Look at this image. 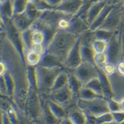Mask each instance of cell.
Wrapping results in <instances>:
<instances>
[{"mask_svg": "<svg viewBox=\"0 0 124 124\" xmlns=\"http://www.w3.org/2000/svg\"><path fill=\"white\" fill-rule=\"evenodd\" d=\"M79 36V35L66 29H57L48 43L46 53L55 55L64 64Z\"/></svg>", "mask_w": 124, "mask_h": 124, "instance_id": "1", "label": "cell"}, {"mask_svg": "<svg viewBox=\"0 0 124 124\" xmlns=\"http://www.w3.org/2000/svg\"><path fill=\"white\" fill-rule=\"evenodd\" d=\"M65 68L36 66V86L40 92L48 96L57 75Z\"/></svg>", "mask_w": 124, "mask_h": 124, "instance_id": "2", "label": "cell"}, {"mask_svg": "<svg viewBox=\"0 0 124 124\" xmlns=\"http://www.w3.org/2000/svg\"><path fill=\"white\" fill-rule=\"evenodd\" d=\"M43 101L39 95V90L36 86L29 85L28 95L26 100L24 111L29 118L34 121H43Z\"/></svg>", "mask_w": 124, "mask_h": 124, "instance_id": "3", "label": "cell"}, {"mask_svg": "<svg viewBox=\"0 0 124 124\" xmlns=\"http://www.w3.org/2000/svg\"><path fill=\"white\" fill-rule=\"evenodd\" d=\"M76 106L87 116L97 117L110 112L107 99L104 97H97L92 99H84L78 98Z\"/></svg>", "mask_w": 124, "mask_h": 124, "instance_id": "4", "label": "cell"}, {"mask_svg": "<svg viewBox=\"0 0 124 124\" xmlns=\"http://www.w3.org/2000/svg\"><path fill=\"white\" fill-rule=\"evenodd\" d=\"M124 6L123 4L114 5L108 13L102 25L97 29H104L111 32H116L120 29L121 23H124Z\"/></svg>", "mask_w": 124, "mask_h": 124, "instance_id": "5", "label": "cell"}, {"mask_svg": "<svg viewBox=\"0 0 124 124\" xmlns=\"http://www.w3.org/2000/svg\"><path fill=\"white\" fill-rule=\"evenodd\" d=\"M6 29H7V36L9 41L13 45L15 50L21 57L22 60L25 61L24 45L23 42L21 32L14 26L11 20L6 23Z\"/></svg>", "mask_w": 124, "mask_h": 124, "instance_id": "6", "label": "cell"}, {"mask_svg": "<svg viewBox=\"0 0 124 124\" xmlns=\"http://www.w3.org/2000/svg\"><path fill=\"white\" fill-rule=\"evenodd\" d=\"M119 33V29L116 31L108 41V48L106 50V55L108 62L116 65L118 61L121 59L122 55V44L121 38Z\"/></svg>", "mask_w": 124, "mask_h": 124, "instance_id": "7", "label": "cell"}, {"mask_svg": "<svg viewBox=\"0 0 124 124\" xmlns=\"http://www.w3.org/2000/svg\"><path fill=\"white\" fill-rule=\"evenodd\" d=\"M72 73L82 82L83 85L93 78L98 77V67L95 64L82 62V63L72 71Z\"/></svg>", "mask_w": 124, "mask_h": 124, "instance_id": "8", "label": "cell"}, {"mask_svg": "<svg viewBox=\"0 0 124 124\" xmlns=\"http://www.w3.org/2000/svg\"><path fill=\"white\" fill-rule=\"evenodd\" d=\"M48 96V98L50 99L55 101L58 104L65 107L67 110V108L72 106V104L75 99H77L74 96L67 85L56 91L50 92Z\"/></svg>", "mask_w": 124, "mask_h": 124, "instance_id": "9", "label": "cell"}, {"mask_svg": "<svg viewBox=\"0 0 124 124\" xmlns=\"http://www.w3.org/2000/svg\"><path fill=\"white\" fill-rule=\"evenodd\" d=\"M80 40L79 36L76 41L75 44L70 51L67 59L64 63L65 68L68 71H73L75 69H76L82 62V57H81V53H80Z\"/></svg>", "mask_w": 124, "mask_h": 124, "instance_id": "10", "label": "cell"}, {"mask_svg": "<svg viewBox=\"0 0 124 124\" xmlns=\"http://www.w3.org/2000/svg\"><path fill=\"white\" fill-rule=\"evenodd\" d=\"M86 1V0H63L54 9L67 15L74 16L79 11Z\"/></svg>", "mask_w": 124, "mask_h": 124, "instance_id": "11", "label": "cell"}, {"mask_svg": "<svg viewBox=\"0 0 124 124\" xmlns=\"http://www.w3.org/2000/svg\"><path fill=\"white\" fill-rule=\"evenodd\" d=\"M98 77L100 79L102 90H103V96L106 99H110L112 98H115V93L112 84L108 76L105 72L99 67H98Z\"/></svg>", "mask_w": 124, "mask_h": 124, "instance_id": "12", "label": "cell"}, {"mask_svg": "<svg viewBox=\"0 0 124 124\" xmlns=\"http://www.w3.org/2000/svg\"><path fill=\"white\" fill-rule=\"evenodd\" d=\"M106 4L107 2L106 1H101L97 2H93L90 4L84 18L85 21L89 25V26L96 18V16L99 14V13L101 11V10L103 9V8L105 7Z\"/></svg>", "mask_w": 124, "mask_h": 124, "instance_id": "13", "label": "cell"}, {"mask_svg": "<svg viewBox=\"0 0 124 124\" xmlns=\"http://www.w3.org/2000/svg\"><path fill=\"white\" fill-rule=\"evenodd\" d=\"M67 117L72 124H86V115L77 106H72L67 109Z\"/></svg>", "mask_w": 124, "mask_h": 124, "instance_id": "14", "label": "cell"}, {"mask_svg": "<svg viewBox=\"0 0 124 124\" xmlns=\"http://www.w3.org/2000/svg\"><path fill=\"white\" fill-rule=\"evenodd\" d=\"M89 29V25L84 19L79 16H74L70 20V24L67 30L79 36Z\"/></svg>", "mask_w": 124, "mask_h": 124, "instance_id": "15", "label": "cell"}, {"mask_svg": "<svg viewBox=\"0 0 124 124\" xmlns=\"http://www.w3.org/2000/svg\"><path fill=\"white\" fill-rule=\"evenodd\" d=\"M11 21L14 24V26L21 32H23L26 29H29L35 22L33 20L30 19L25 12L20 14L14 15L11 19Z\"/></svg>", "mask_w": 124, "mask_h": 124, "instance_id": "16", "label": "cell"}, {"mask_svg": "<svg viewBox=\"0 0 124 124\" xmlns=\"http://www.w3.org/2000/svg\"><path fill=\"white\" fill-rule=\"evenodd\" d=\"M38 65L46 67H64L65 68L64 64L59 58L46 52L42 55L41 60Z\"/></svg>", "mask_w": 124, "mask_h": 124, "instance_id": "17", "label": "cell"}, {"mask_svg": "<svg viewBox=\"0 0 124 124\" xmlns=\"http://www.w3.org/2000/svg\"><path fill=\"white\" fill-rule=\"evenodd\" d=\"M0 16L4 24L11 20L14 16L13 5L11 0H1L0 3Z\"/></svg>", "mask_w": 124, "mask_h": 124, "instance_id": "18", "label": "cell"}, {"mask_svg": "<svg viewBox=\"0 0 124 124\" xmlns=\"http://www.w3.org/2000/svg\"><path fill=\"white\" fill-rule=\"evenodd\" d=\"M113 7L114 5H112L111 4L107 3L105 5V7L103 8V9L101 10V11L99 13V14L94 19V21L92 23V24L89 26V29L92 31H95L97 29H99L104 22L106 18L107 17L108 13L113 8Z\"/></svg>", "mask_w": 124, "mask_h": 124, "instance_id": "19", "label": "cell"}, {"mask_svg": "<svg viewBox=\"0 0 124 124\" xmlns=\"http://www.w3.org/2000/svg\"><path fill=\"white\" fill-rule=\"evenodd\" d=\"M46 101H47V104H48L50 111L60 121H60L67 116V110L65 107L58 104L55 101L50 99L49 98L46 99Z\"/></svg>", "mask_w": 124, "mask_h": 124, "instance_id": "20", "label": "cell"}, {"mask_svg": "<svg viewBox=\"0 0 124 124\" xmlns=\"http://www.w3.org/2000/svg\"><path fill=\"white\" fill-rule=\"evenodd\" d=\"M67 85L69 86L74 96L77 99H78L79 90H80L81 87L83 86V85L76 77L74 75V74L72 73V71L69 72V79H68Z\"/></svg>", "mask_w": 124, "mask_h": 124, "instance_id": "21", "label": "cell"}, {"mask_svg": "<svg viewBox=\"0 0 124 124\" xmlns=\"http://www.w3.org/2000/svg\"><path fill=\"white\" fill-rule=\"evenodd\" d=\"M68 79H69V72L66 69H65L56 77L50 92L56 91L57 89L67 85L68 83Z\"/></svg>", "mask_w": 124, "mask_h": 124, "instance_id": "22", "label": "cell"}, {"mask_svg": "<svg viewBox=\"0 0 124 124\" xmlns=\"http://www.w3.org/2000/svg\"><path fill=\"white\" fill-rule=\"evenodd\" d=\"M43 121L46 124H60V121L54 116L48 106L46 99L43 101Z\"/></svg>", "mask_w": 124, "mask_h": 124, "instance_id": "23", "label": "cell"}, {"mask_svg": "<svg viewBox=\"0 0 124 124\" xmlns=\"http://www.w3.org/2000/svg\"><path fill=\"white\" fill-rule=\"evenodd\" d=\"M80 53H81V57L82 62H91L93 64L94 63V55L95 53L92 48V46H82L80 47Z\"/></svg>", "mask_w": 124, "mask_h": 124, "instance_id": "24", "label": "cell"}, {"mask_svg": "<svg viewBox=\"0 0 124 124\" xmlns=\"http://www.w3.org/2000/svg\"><path fill=\"white\" fill-rule=\"evenodd\" d=\"M96 39L94 31H92L90 29L86 31L85 32L82 33L79 35V40L80 43L82 46H92V43Z\"/></svg>", "mask_w": 124, "mask_h": 124, "instance_id": "25", "label": "cell"}, {"mask_svg": "<svg viewBox=\"0 0 124 124\" xmlns=\"http://www.w3.org/2000/svg\"><path fill=\"white\" fill-rule=\"evenodd\" d=\"M84 86L90 89L91 90H92L94 92H95L96 94L99 96H103L102 86H101V82H100L99 77L93 78L92 79H91L89 82H88L86 84H85Z\"/></svg>", "mask_w": 124, "mask_h": 124, "instance_id": "26", "label": "cell"}, {"mask_svg": "<svg viewBox=\"0 0 124 124\" xmlns=\"http://www.w3.org/2000/svg\"><path fill=\"white\" fill-rule=\"evenodd\" d=\"M41 57H42V55L39 54L38 53L36 52L33 50H29L25 56V60H26L29 65L37 66L40 63Z\"/></svg>", "mask_w": 124, "mask_h": 124, "instance_id": "27", "label": "cell"}, {"mask_svg": "<svg viewBox=\"0 0 124 124\" xmlns=\"http://www.w3.org/2000/svg\"><path fill=\"white\" fill-rule=\"evenodd\" d=\"M30 1L31 0H14L12 1L14 15L23 13L26 9Z\"/></svg>", "mask_w": 124, "mask_h": 124, "instance_id": "28", "label": "cell"}, {"mask_svg": "<svg viewBox=\"0 0 124 124\" xmlns=\"http://www.w3.org/2000/svg\"><path fill=\"white\" fill-rule=\"evenodd\" d=\"M108 42L101 40V39H95L94 42L92 43V48H93L95 53H106L108 48Z\"/></svg>", "mask_w": 124, "mask_h": 124, "instance_id": "29", "label": "cell"}, {"mask_svg": "<svg viewBox=\"0 0 124 124\" xmlns=\"http://www.w3.org/2000/svg\"><path fill=\"white\" fill-rule=\"evenodd\" d=\"M97 97H103V96H100L98 94H96L92 90H91L90 89L83 85L79 90L78 98H81V99H95Z\"/></svg>", "mask_w": 124, "mask_h": 124, "instance_id": "30", "label": "cell"}, {"mask_svg": "<svg viewBox=\"0 0 124 124\" xmlns=\"http://www.w3.org/2000/svg\"><path fill=\"white\" fill-rule=\"evenodd\" d=\"M96 124H114V118L112 112H107L106 114L99 116L97 117H95Z\"/></svg>", "mask_w": 124, "mask_h": 124, "instance_id": "31", "label": "cell"}, {"mask_svg": "<svg viewBox=\"0 0 124 124\" xmlns=\"http://www.w3.org/2000/svg\"><path fill=\"white\" fill-rule=\"evenodd\" d=\"M94 31V35H95L96 39H101V40H104L106 41H109V40L112 37L115 32L108 31L104 29H96Z\"/></svg>", "mask_w": 124, "mask_h": 124, "instance_id": "32", "label": "cell"}, {"mask_svg": "<svg viewBox=\"0 0 124 124\" xmlns=\"http://www.w3.org/2000/svg\"><path fill=\"white\" fill-rule=\"evenodd\" d=\"M94 63L96 67L101 68L104 65L108 62V57L106 53H95L94 55Z\"/></svg>", "mask_w": 124, "mask_h": 124, "instance_id": "33", "label": "cell"}, {"mask_svg": "<svg viewBox=\"0 0 124 124\" xmlns=\"http://www.w3.org/2000/svg\"><path fill=\"white\" fill-rule=\"evenodd\" d=\"M107 101H108V108L111 112L114 113V112L121 111L118 100L116 99L115 98H112V99H108Z\"/></svg>", "mask_w": 124, "mask_h": 124, "instance_id": "34", "label": "cell"}, {"mask_svg": "<svg viewBox=\"0 0 124 124\" xmlns=\"http://www.w3.org/2000/svg\"><path fill=\"white\" fill-rule=\"evenodd\" d=\"M106 74L108 77L113 76L116 73V65L111 63V62H107L106 65H104L103 67L101 68Z\"/></svg>", "mask_w": 124, "mask_h": 124, "instance_id": "35", "label": "cell"}, {"mask_svg": "<svg viewBox=\"0 0 124 124\" xmlns=\"http://www.w3.org/2000/svg\"><path fill=\"white\" fill-rule=\"evenodd\" d=\"M116 73L121 77H124V59H121L116 65Z\"/></svg>", "mask_w": 124, "mask_h": 124, "instance_id": "36", "label": "cell"}, {"mask_svg": "<svg viewBox=\"0 0 124 124\" xmlns=\"http://www.w3.org/2000/svg\"><path fill=\"white\" fill-rule=\"evenodd\" d=\"M115 124H123L124 122V111H118L112 113Z\"/></svg>", "mask_w": 124, "mask_h": 124, "instance_id": "37", "label": "cell"}, {"mask_svg": "<svg viewBox=\"0 0 124 124\" xmlns=\"http://www.w3.org/2000/svg\"><path fill=\"white\" fill-rule=\"evenodd\" d=\"M47 4L53 7V9L57 7L63 0H43Z\"/></svg>", "mask_w": 124, "mask_h": 124, "instance_id": "38", "label": "cell"}, {"mask_svg": "<svg viewBox=\"0 0 124 124\" xmlns=\"http://www.w3.org/2000/svg\"><path fill=\"white\" fill-rule=\"evenodd\" d=\"M7 71V65L3 62L0 61V76H2L5 74V72Z\"/></svg>", "mask_w": 124, "mask_h": 124, "instance_id": "39", "label": "cell"}, {"mask_svg": "<svg viewBox=\"0 0 124 124\" xmlns=\"http://www.w3.org/2000/svg\"><path fill=\"white\" fill-rule=\"evenodd\" d=\"M124 1V0H111L110 4H111L112 5H118V4H123Z\"/></svg>", "mask_w": 124, "mask_h": 124, "instance_id": "40", "label": "cell"}, {"mask_svg": "<svg viewBox=\"0 0 124 124\" xmlns=\"http://www.w3.org/2000/svg\"><path fill=\"white\" fill-rule=\"evenodd\" d=\"M119 104H120V107H121V111H124V96L121 97L120 99H118Z\"/></svg>", "mask_w": 124, "mask_h": 124, "instance_id": "41", "label": "cell"}, {"mask_svg": "<svg viewBox=\"0 0 124 124\" xmlns=\"http://www.w3.org/2000/svg\"><path fill=\"white\" fill-rule=\"evenodd\" d=\"M4 24V21H3V19L1 17V16H0V29L2 27V26Z\"/></svg>", "mask_w": 124, "mask_h": 124, "instance_id": "42", "label": "cell"}, {"mask_svg": "<svg viewBox=\"0 0 124 124\" xmlns=\"http://www.w3.org/2000/svg\"><path fill=\"white\" fill-rule=\"evenodd\" d=\"M92 3L93 2H97V1H105V0H89Z\"/></svg>", "mask_w": 124, "mask_h": 124, "instance_id": "43", "label": "cell"}, {"mask_svg": "<svg viewBox=\"0 0 124 124\" xmlns=\"http://www.w3.org/2000/svg\"><path fill=\"white\" fill-rule=\"evenodd\" d=\"M1 35H2V33L0 32V40H1Z\"/></svg>", "mask_w": 124, "mask_h": 124, "instance_id": "44", "label": "cell"}, {"mask_svg": "<svg viewBox=\"0 0 124 124\" xmlns=\"http://www.w3.org/2000/svg\"><path fill=\"white\" fill-rule=\"evenodd\" d=\"M123 124H124V123H123Z\"/></svg>", "mask_w": 124, "mask_h": 124, "instance_id": "45", "label": "cell"}]
</instances>
